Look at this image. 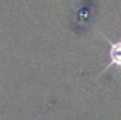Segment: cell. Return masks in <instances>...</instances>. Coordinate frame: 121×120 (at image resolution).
<instances>
[{
    "mask_svg": "<svg viewBox=\"0 0 121 120\" xmlns=\"http://www.w3.org/2000/svg\"><path fill=\"white\" fill-rule=\"evenodd\" d=\"M104 40L108 42L110 45V50H108V64L106 65V68L103 69L101 74H104L106 71H108L110 68H117V69H121V40H117V41H111L110 38H107L104 34H103Z\"/></svg>",
    "mask_w": 121,
    "mask_h": 120,
    "instance_id": "obj_1",
    "label": "cell"
}]
</instances>
